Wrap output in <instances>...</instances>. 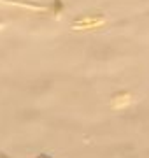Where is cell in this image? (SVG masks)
<instances>
[{
	"label": "cell",
	"mask_w": 149,
	"mask_h": 158,
	"mask_svg": "<svg viewBox=\"0 0 149 158\" xmlns=\"http://www.w3.org/2000/svg\"><path fill=\"white\" fill-rule=\"evenodd\" d=\"M37 158H53V156H49V155H44V153H42V155H39Z\"/></svg>",
	"instance_id": "277c9868"
},
{
	"label": "cell",
	"mask_w": 149,
	"mask_h": 158,
	"mask_svg": "<svg viewBox=\"0 0 149 158\" xmlns=\"http://www.w3.org/2000/svg\"><path fill=\"white\" fill-rule=\"evenodd\" d=\"M0 2H6V4H12V6H21L32 11H47L49 7L44 4H35V2H28V0H0Z\"/></svg>",
	"instance_id": "6da1fadb"
},
{
	"label": "cell",
	"mask_w": 149,
	"mask_h": 158,
	"mask_svg": "<svg viewBox=\"0 0 149 158\" xmlns=\"http://www.w3.org/2000/svg\"><path fill=\"white\" fill-rule=\"evenodd\" d=\"M103 23V16L98 14L95 18H83V19H77L74 21V28H88V27H98Z\"/></svg>",
	"instance_id": "7a4b0ae2"
},
{
	"label": "cell",
	"mask_w": 149,
	"mask_h": 158,
	"mask_svg": "<svg viewBox=\"0 0 149 158\" xmlns=\"http://www.w3.org/2000/svg\"><path fill=\"white\" fill-rule=\"evenodd\" d=\"M63 4H65V0H54V4H53V11H54L56 16L63 11Z\"/></svg>",
	"instance_id": "3957f363"
}]
</instances>
